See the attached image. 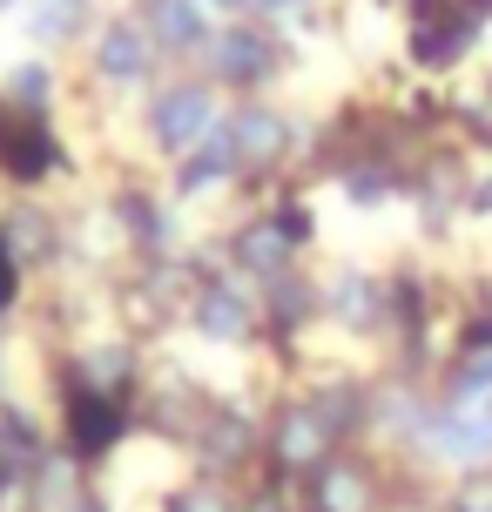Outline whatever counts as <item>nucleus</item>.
<instances>
[{"instance_id": "nucleus-1", "label": "nucleus", "mask_w": 492, "mask_h": 512, "mask_svg": "<svg viewBox=\"0 0 492 512\" xmlns=\"http://www.w3.org/2000/svg\"><path fill=\"white\" fill-rule=\"evenodd\" d=\"M203 81L216 95H236V102H263V88H277L290 75V41L277 21H257V14H230L216 21V34L203 41Z\"/></svg>"}, {"instance_id": "nucleus-2", "label": "nucleus", "mask_w": 492, "mask_h": 512, "mask_svg": "<svg viewBox=\"0 0 492 512\" xmlns=\"http://www.w3.org/2000/svg\"><path fill=\"white\" fill-rule=\"evenodd\" d=\"M398 14H405V68H418L425 81H452L492 27L472 0H398Z\"/></svg>"}, {"instance_id": "nucleus-3", "label": "nucleus", "mask_w": 492, "mask_h": 512, "mask_svg": "<svg viewBox=\"0 0 492 512\" xmlns=\"http://www.w3.org/2000/svg\"><path fill=\"white\" fill-rule=\"evenodd\" d=\"M223 115H230V108H223V95H216L203 75H182V81H162L156 95H149V108H142V135H149L156 155H176L182 162Z\"/></svg>"}, {"instance_id": "nucleus-4", "label": "nucleus", "mask_w": 492, "mask_h": 512, "mask_svg": "<svg viewBox=\"0 0 492 512\" xmlns=\"http://www.w3.org/2000/svg\"><path fill=\"white\" fill-rule=\"evenodd\" d=\"M412 452L425 465H452V472L492 465V391L486 398H432V418Z\"/></svg>"}, {"instance_id": "nucleus-5", "label": "nucleus", "mask_w": 492, "mask_h": 512, "mask_svg": "<svg viewBox=\"0 0 492 512\" xmlns=\"http://www.w3.org/2000/svg\"><path fill=\"white\" fill-rule=\"evenodd\" d=\"M189 324H196V337H209V344H257V331H263L257 283L236 277V270L196 277V290H189Z\"/></svg>"}, {"instance_id": "nucleus-6", "label": "nucleus", "mask_w": 492, "mask_h": 512, "mask_svg": "<svg viewBox=\"0 0 492 512\" xmlns=\"http://www.w3.org/2000/svg\"><path fill=\"white\" fill-rule=\"evenodd\" d=\"M223 128H230V142H236V169L250 182H270L290 155H297V142H304L297 115H284L277 102H236L230 115H223Z\"/></svg>"}, {"instance_id": "nucleus-7", "label": "nucleus", "mask_w": 492, "mask_h": 512, "mask_svg": "<svg viewBox=\"0 0 492 512\" xmlns=\"http://www.w3.org/2000/svg\"><path fill=\"white\" fill-rule=\"evenodd\" d=\"M0 176L34 189V182L61 176V142H54V122L34 115V108H14L0 95Z\"/></svg>"}, {"instance_id": "nucleus-8", "label": "nucleus", "mask_w": 492, "mask_h": 512, "mask_svg": "<svg viewBox=\"0 0 492 512\" xmlns=\"http://www.w3.org/2000/svg\"><path fill=\"white\" fill-rule=\"evenodd\" d=\"M156 41L142 34V21L135 14H115V21H102L95 34H88V68H95V81H108V88H142V81L156 75Z\"/></svg>"}, {"instance_id": "nucleus-9", "label": "nucleus", "mask_w": 492, "mask_h": 512, "mask_svg": "<svg viewBox=\"0 0 492 512\" xmlns=\"http://www.w3.org/2000/svg\"><path fill=\"white\" fill-rule=\"evenodd\" d=\"M304 479H311V512H385V479L358 452H331Z\"/></svg>"}, {"instance_id": "nucleus-10", "label": "nucleus", "mask_w": 492, "mask_h": 512, "mask_svg": "<svg viewBox=\"0 0 492 512\" xmlns=\"http://www.w3.org/2000/svg\"><path fill=\"white\" fill-rule=\"evenodd\" d=\"M324 317L344 337H385V277L378 270H358V263L331 270L324 277Z\"/></svg>"}, {"instance_id": "nucleus-11", "label": "nucleus", "mask_w": 492, "mask_h": 512, "mask_svg": "<svg viewBox=\"0 0 492 512\" xmlns=\"http://www.w3.org/2000/svg\"><path fill=\"white\" fill-rule=\"evenodd\" d=\"M331 452H337V438H331V425L317 418L311 398H297V405L277 411V425H270V459L284 465V472H317Z\"/></svg>"}, {"instance_id": "nucleus-12", "label": "nucleus", "mask_w": 492, "mask_h": 512, "mask_svg": "<svg viewBox=\"0 0 492 512\" xmlns=\"http://www.w3.org/2000/svg\"><path fill=\"white\" fill-rule=\"evenodd\" d=\"M135 21L156 41V54H203V41L216 34L203 0H135Z\"/></svg>"}, {"instance_id": "nucleus-13", "label": "nucleus", "mask_w": 492, "mask_h": 512, "mask_svg": "<svg viewBox=\"0 0 492 512\" xmlns=\"http://www.w3.org/2000/svg\"><path fill=\"white\" fill-rule=\"evenodd\" d=\"M223 256H230L236 277H250V283H270V277H284V270H297V250L277 236V223H270L263 209H257V216H243V223L230 230Z\"/></svg>"}, {"instance_id": "nucleus-14", "label": "nucleus", "mask_w": 492, "mask_h": 512, "mask_svg": "<svg viewBox=\"0 0 492 512\" xmlns=\"http://www.w3.org/2000/svg\"><path fill=\"white\" fill-rule=\"evenodd\" d=\"M236 176H243V169H236V142H230V128L216 122L203 142H196V149L176 162V196H182V203H196V196H216V189H230Z\"/></svg>"}, {"instance_id": "nucleus-15", "label": "nucleus", "mask_w": 492, "mask_h": 512, "mask_svg": "<svg viewBox=\"0 0 492 512\" xmlns=\"http://www.w3.org/2000/svg\"><path fill=\"white\" fill-rule=\"evenodd\" d=\"M122 438V405H115V391L102 384H75L68 391V445H75L81 459H95Z\"/></svg>"}, {"instance_id": "nucleus-16", "label": "nucleus", "mask_w": 492, "mask_h": 512, "mask_svg": "<svg viewBox=\"0 0 492 512\" xmlns=\"http://www.w3.org/2000/svg\"><path fill=\"white\" fill-rule=\"evenodd\" d=\"M122 223H129V243L142 256H169L176 250V216H169V209L156 203V196H149V189H129V196H122Z\"/></svg>"}, {"instance_id": "nucleus-17", "label": "nucleus", "mask_w": 492, "mask_h": 512, "mask_svg": "<svg viewBox=\"0 0 492 512\" xmlns=\"http://www.w3.org/2000/svg\"><path fill=\"white\" fill-rule=\"evenodd\" d=\"M445 135H452L472 162H492V102H486V95H452Z\"/></svg>"}, {"instance_id": "nucleus-18", "label": "nucleus", "mask_w": 492, "mask_h": 512, "mask_svg": "<svg viewBox=\"0 0 492 512\" xmlns=\"http://www.w3.org/2000/svg\"><path fill=\"white\" fill-rule=\"evenodd\" d=\"M263 216L277 223V236H284L297 256L317 243V209H311V196H304V189H277V196L263 203Z\"/></svg>"}, {"instance_id": "nucleus-19", "label": "nucleus", "mask_w": 492, "mask_h": 512, "mask_svg": "<svg viewBox=\"0 0 492 512\" xmlns=\"http://www.w3.org/2000/svg\"><path fill=\"white\" fill-rule=\"evenodd\" d=\"M27 27H34V41H75L88 34V0H27Z\"/></svg>"}, {"instance_id": "nucleus-20", "label": "nucleus", "mask_w": 492, "mask_h": 512, "mask_svg": "<svg viewBox=\"0 0 492 512\" xmlns=\"http://www.w3.org/2000/svg\"><path fill=\"white\" fill-rule=\"evenodd\" d=\"M14 108H34V115H48L54 102V68L48 61H14V75H7V88H0Z\"/></svg>"}, {"instance_id": "nucleus-21", "label": "nucleus", "mask_w": 492, "mask_h": 512, "mask_svg": "<svg viewBox=\"0 0 492 512\" xmlns=\"http://www.w3.org/2000/svg\"><path fill=\"white\" fill-rule=\"evenodd\" d=\"M439 512H492V465H472V472H459V479L445 486Z\"/></svg>"}, {"instance_id": "nucleus-22", "label": "nucleus", "mask_w": 492, "mask_h": 512, "mask_svg": "<svg viewBox=\"0 0 492 512\" xmlns=\"http://www.w3.org/2000/svg\"><path fill=\"white\" fill-rule=\"evenodd\" d=\"M14 297H21V250L0 230V310H14Z\"/></svg>"}, {"instance_id": "nucleus-23", "label": "nucleus", "mask_w": 492, "mask_h": 512, "mask_svg": "<svg viewBox=\"0 0 492 512\" xmlns=\"http://www.w3.org/2000/svg\"><path fill=\"white\" fill-rule=\"evenodd\" d=\"M169 512H236V499H223L216 486H182L169 499Z\"/></svg>"}, {"instance_id": "nucleus-24", "label": "nucleus", "mask_w": 492, "mask_h": 512, "mask_svg": "<svg viewBox=\"0 0 492 512\" xmlns=\"http://www.w3.org/2000/svg\"><path fill=\"white\" fill-rule=\"evenodd\" d=\"M466 216H479V223H492V162H479V169H472V189H466Z\"/></svg>"}, {"instance_id": "nucleus-25", "label": "nucleus", "mask_w": 492, "mask_h": 512, "mask_svg": "<svg viewBox=\"0 0 492 512\" xmlns=\"http://www.w3.org/2000/svg\"><path fill=\"white\" fill-rule=\"evenodd\" d=\"M317 0H250V14L257 21H290V14H311Z\"/></svg>"}, {"instance_id": "nucleus-26", "label": "nucleus", "mask_w": 492, "mask_h": 512, "mask_svg": "<svg viewBox=\"0 0 492 512\" xmlns=\"http://www.w3.org/2000/svg\"><path fill=\"white\" fill-rule=\"evenodd\" d=\"M236 512H290L284 492H263V499H250V506H236Z\"/></svg>"}, {"instance_id": "nucleus-27", "label": "nucleus", "mask_w": 492, "mask_h": 512, "mask_svg": "<svg viewBox=\"0 0 492 512\" xmlns=\"http://www.w3.org/2000/svg\"><path fill=\"white\" fill-rule=\"evenodd\" d=\"M209 14H250V0H203Z\"/></svg>"}, {"instance_id": "nucleus-28", "label": "nucleus", "mask_w": 492, "mask_h": 512, "mask_svg": "<svg viewBox=\"0 0 492 512\" xmlns=\"http://www.w3.org/2000/svg\"><path fill=\"white\" fill-rule=\"evenodd\" d=\"M68 512H102V506H95V499H75V506H68Z\"/></svg>"}, {"instance_id": "nucleus-29", "label": "nucleus", "mask_w": 492, "mask_h": 512, "mask_svg": "<svg viewBox=\"0 0 492 512\" xmlns=\"http://www.w3.org/2000/svg\"><path fill=\"white\" fill-rule=\"evenodd\" d=\"M479 95H486V102H492V68H486V88H479Z\"/></svg>"}, {"instance_id": "nucleus-30", "label": "nucleus", "mask_w": 492, "mask_h": 512, "mask_svg": "<svg viewBox=\"0 0 492 512\" xmlns=\"http://www.w3.org/2000/svg\"><path fill=\"white\" fill-rule=\"evenodd\" d=\"M472 7H479V0H472Z\"/></svg>"}]
</instances>
